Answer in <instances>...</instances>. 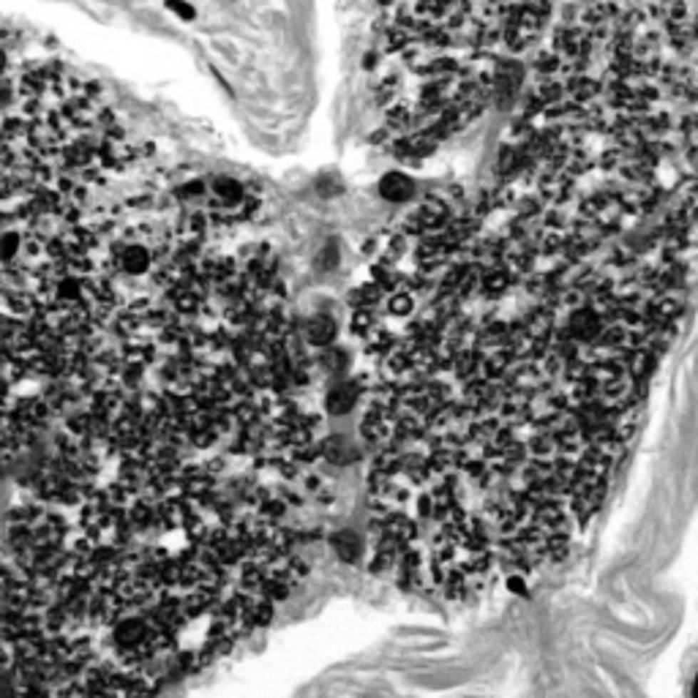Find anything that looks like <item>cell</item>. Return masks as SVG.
<instances>
[{
    "label": "cell",
    "instance_id": "cell-7",
    "mask_svg": "<svg viewBox=\"0 0 698 698\" xmlns=\"http://www.w3.org/2000/svg\"><path fill=\"white\" fill-rule=\"evenodd\" d=\"M145 636H148V627H145V622H140V620H125L115 627V638H118L120 644H140Z\"/></svg>",
    "mask_w": 698,
    "mask_h": 698
},
{
    "label": "cell",
    "instance_id": "cell-8",
    "mask_svg": "<svg viewBox=\"0 0 698 698\" xmlns=\"http://www.w3.org/2000/svg\"><path fill=\"white\" fill-rule=\"evenodd\" d=\"M213 191H216V197L221 202H227V205H237V202L243 200V186L232 180V178H218L216 183H213Z\"/></svg>",
    "mask_w": 698,
    "mask_h": 698
},
{
    "label": "cell",
    "instance_id": "cell-4",
    "mask_svg": "<svg viewBox=\"0 0 698 698\" xmlns=\"http://www.w3.org/2000/svg\"><path fill=\"white\" fill-rule=\"evenodd\" d=\"M120 265H123V270L128 273V276H142V273L150 270L153 257H150V251L145 249V246L134 243V246H128V249L120 254Z\"/></svg>",
    "mask_w": 698,
    "mask_h": 698
},
{
    "label": "cell",
    "instance_id": "cell-14",
    "mask_svg": "<svg viewBox=\"0 0 698 698\" xmlns=\"http://www.w3.org/2000/svg\"><path fill=\"white\" fill-rule=\"evenodd\" d=\"M3 68H6V52L0 49V71H3Z\"/></svg>",
    "mask_w": 698,
    "mask_h": 698
},
{
    "label": "cell",
    "instance_id": "cell-5",
    "mask_svg": "<svg viewBox=\"0 0 698 698\" xmlns=\"http://www.w3.org/2000/svg\"><path fill=\"white\" fill-rule=\"evenodd\" d=\"M319 448H322V456L333 464H349L352 458H357V448H352L344 436H330Z\"/></svg>",
    "mask_w": 698,
    "mask_h": 698
},
{
    "label": "cell",
    "instance_id": "cell-3",
    "mask_svg": "<svg viewBox=\"0 0 698 698\" xmlns=\"http://www.w3.org/2000/svg\"><path fill=\"white\" fill-rule=\"evenodd\" d=\"M336 333H339V325H336V319L327 317V314L311 317L309 325H306V339H309L314 347H330L333 339H336Z\"/></svg>",
    "mask_w": 698,
    "mask_h": 698
},
{
    "label": "cell",
    "instance_id": "cell-13",
    "mask_svg": "<svg viewBox=\"0 0 698 698\" xmlns=\"http://www.w3.org/2000/svg\"><path fill=\"white\" fill-rule=\"evenodd\" d=\"M178 194H180V197H186V200H188V197H197V194H202V183H197V180H194V183H188V186L180 188Z\"/></svg>",
    "mask_w": 698,
    "mask_h": 698
},
{
    "label": "cell",
    "instance_id": "cell-2",
    "mask_svg": "<svg viewBox=\"0 0 698 698\" xmlns=\"http://www.w3.org/2000/svg\"><path fill=\"white\" fill-rule=\"evenodd\" d=\"M379 194L388 202H406L415 197V180L404 172H388L379 180Z\"/></svg>",
    "mask_w": 698,
    "mask_h": 698
},
{
    "label": "cell",
    "instance_id": "cell-11",
    "mask_svg": "<svg viewBox=\"0 0 698 698\" xmlns=\"http://www.w3.org/2000/svg\"><path fill=\"white\" fill-rule=\"evenodd\" d=\"M167 9H170L172 14H178L183 22H191L194 16H197V11H194V6H188L186 0H167Z\"/></svg>",
    "mask_w": 698,
    "mask_h": 698
},
{
    "label": "cell",
    "instance_id": "cell-1",
    "mask_svg": "<svg viewBox=\"0 0 698 698\" xmlns=\"http://www.w3.org/2000/svg\"><path fill=\"white\" fill-rule=\"evenodd\" d=\"M363 399V388L357 379H347V382H339L333 388L327 390L325 396V409L330 415H347L352 412L357 404Z\"/></svg>",
    "mask_w": 698,
    "mask_h": 698
},
{
    "label": "cell",
    "instance_id": "cell-9",
    "mask_svg": "<svg viewBox=\"0 0 698 698\" xmlns=\"http://www.w3.org/2000/svg\"><path fill=\"white\" fill-rule=\"evenodd\" d=\"M22 251V235L3 232L0 235V262H14Z\"/></svg>",
    "mask_w": 698,
    "mask_h": 698
},
{
    "label": "cell",
    "instance_id": "cell-12",
    "mask_svg": "<svg viewBox=\"0 0 698 698\" xmlns=\"http://www.w3.org/2000/svg\"><path fill=\"white\" fill-rule=\"evenodd\" d=\"M336 262H339V249H336V243H327L325 251L319 254V265L322 267H333Z\"/></svg>",
    "mask_w": 698,
    "mask_h": 698
},
{
    "label": "cell",
    "instance_id": "cell-6",
    "mask_svg": "<svg viewBox=\"0 0 698 698\" xmlns=\"http://www.w3.org/2000/svg\"><path fill=\"white\" fill-rule=\"evenodd\" d=\"M333 548H336V554L344 562H357L360 551H363V543H360V538H357L352 529H342V532L333 535Z\"/></svg>",
    "mask_w": 698,
    "mask_h": 698
},
{
    "label": "cell",
    "instance_id": "cell-10",
    "mask_svg": "<svg viewBox=\"0 0 698 698\" xmlns=\"http://www.w3.org/2000/svg\"><path fill=\"white\" fill-rule=\"evenodd\" d=\"M58 295L63 297V300H77L79 295H82V281L79 279H63L61 284H58Z\"/></svg>",
    "mask_w": 698,
    "mask_h": 698
},
{
    "label": "cell",
    "instance_id": "cell-15",
    "mask_svg": "<svg viewBox=\"0 0 698 698\" xmlns=\"http://www.w3.org/2000/svg\"><path fill=\"white\" fill-rule=\"evenodd\" d=\"M696 698H698V682H696Z\"/></svg>",
    "mask_w": 698,
    "mask_h": 698
}]
</instances>
